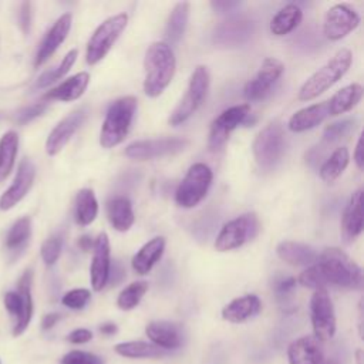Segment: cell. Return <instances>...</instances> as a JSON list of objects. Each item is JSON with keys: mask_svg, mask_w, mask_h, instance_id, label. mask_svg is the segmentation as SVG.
<instances>
[{"mask_svg": "<svg viewBox=\"0 0 364 364\" xmlns=\"http://www.w3.org/2000/svg\"><path fill=\"white\" fill-rule=\"evenodd\" d=\"M148 290V283L145 280H138V282H132L131 284H128L117 297V306L121 310H132L134 307H136L139 304V301L142 300V297L145 296Z\"/></svg>", "mask_w": 364, "mask_h": 364, "instance_id": "obj_39", "label": "cell"}, {"mask_svg": "<svg viewBox=\"0 0 364 364\" xmlns=\"http://www.w3.org/2000/svg\"><path fill=\"white\" fill-rule=\"evenodd\" d=\"M209 82H210V77H209L208 68L205 65H198L189 78V84L185 95L182 97V100L178 102V105L173 108V111L169 115L168 122L173 127L181 125L196 112V109L203 104L206 98Z\"/></svg>", "mask_w": 364, "mask_h": 364, "instance_id": "obj_6", "label": "cell"}, {"mask_svg": "<svg viewBox=\"0 0 364 364\" xmlns=\"http://www.w3.org/2000/svg\"><path fill=\"white\" fill-rule=\"evenodd\" d=\"M303 20V11L297 4H286L283 6L270 20V33L276 37H283L291 33Z\"/></svg>", "mask_w": 364, "mask_h": 364, "instance_id": "obj_30", "label": "cell"}, {"mask_svg": "<svg viewBox=\"0 0 364 364\" xmlns=\"http://www.w3.org/2000/svg\"><path fill=\"white\" fill-rule=\"evenodd\" d=\"M260 309L262 301L256 294H245L228 303L222 309V317L229 323H243L259 314Z\"/></svg>", "mask_w": 364, "mask_h": 364, "instance_id": "obj_25", "label": "cell"}, {"mask_svg": "<svg viewBox=\"0 0 364 364\" xmlns=\"http://www.w3.org/2000/svg\"><path fill=\"white\" fill-rule=\"evenodd\" d=\"M61 249H63V239L60 236H51L47 240H44L40 249L43 262L47 266H53L58 260L61 255Z\"/></svg>", "mask_w": 364, "mask_h": 364, "instance_id": "obj_42", "label": "cell"}, {"mask_svg": "<svg viewBox=\"0 0 364 364\" xmlns=\"http://www.w3.org/2000/svg\"><path fill=\"white\" fill-rule=\"evenodd\" d=\"M109 273H114V276H109V277H108V282H111L112 286H117V283L121 282V279H122L124 274H125V272H124V269L121 267L119 263H115L114 267H109Z\"/></svg>", "mask_w": 364, "mask_h": 364, "instance_id": "obj_52", "label": "cell"}, {"mask_svg": "<svg viewBox=\"0 0 364 364\" xmlns=\"http://www.w3.org/2000/svg\"><path fill=\"white\" fill-rule=\"evenodd\" d=\"M144 92L145 95L155 98L164 92V90L171 84L175 70L176 60L175 54L165 41L152 43L144 57Z\"/></svg>", "mask_w": 364, "mask_h": 364, "instance_id": "obj_1", "label": "cell"}, {"mask_svg": "<svg viewBox=\"0 0 364 364\" xmlns=\"http://www.w3.org/2000/svg\"><path fill=\"white\" fill-rule=\"evenodd\" d=\"M165 250V237L156 236L148 240L132 257L131 264L136 274H148L152 267L159 262Z\"/></svg>", "mask_w": 364, "mask_h": 364, "instance_id": "obj_28", "label": "cell"}, {"mask_svg": "<svg viewBox=\"0 0 364 364\" xmlns=\"http://www.w3.org/2000/svg\"><path fill=\"white\" fill-rule=\"evenodd\" d=\"M0 364H1V361H0Z\"/></svg>", "mask_w": 364, "mask_h": 364, "instance_id": "obj_56", "label": "cell"}, {"mask_svg": "<svg viewBox=\"0 0 364 364\" xmlns=\"http://www.w3.org/2000/svg\"><path fill=\"white\" fill-rule=\"evenodd\" d=\"M297 282L303 286V287H307V289H311V290H320V289H326L327 283L320 272V269L317 267V264H311L309 266L306 270H303L297 279Z\"/></svg>", "mask_w": 364, "mask_h": 364, "instance_id": "obj_41", "label": "cell"}, {"mask_svg": "<svg viewBox=\"0 0 364 364\" xmlns=\"http://www.w3.org/2000/svg\"><path fill=\"white\" fill-rule=\"evenodd\" d=\"M71 23H73L71 13H64L55 20V23L48 28L41 43L38 44V48L34 57V67L43 65L57 51V48L67 38L71 30Z\"/></svg>", "mask_w": 364, "mask_h": 364, "instance_id": "obj_20", "label": "cell"}, {"mask_svg": "<svg viewBox=\"0 0 364 364\" xmlns=\"http://www.w3.org/2000/svg\"><path fill=\"white\" fill-rule=\"evenodd\" d=\"M316 264L327 284L354 290H360L363 287L361 267L338 247L324 249L318 255Z\"/></svg>", "mask_w": 364, "mask_h": 364, "instance_id": "obj_2", "label": "cell"}, {"mask_svg": "<svg viewBox=\"0 0 364 364\" xmlns=\"http://www.w3.org/2000/svg\"><path fill=\"white\" fill-rule=\"evenodd\" d=\"M189 20V3L186 1H179L173 6V9L169 13V17L166 20L165 26V43L169 44H176L188 26Z\"/></svg>", "mask_w": 364, "mask_h": 364, "instance_id": "obj_33", "label": "cell"}, {"mask_svg": "<svg viewBox=\"0 0 364 364\" xmlns=\"http://www.w3.org/2000/svg\"><path fill=\"white\" fill-rule=\"evenodd\" d=\"M98 215V202L95 193L90 188H82L77 192L74 205V218L77 225L87 226L95 220Z\"/></svg>", "mask_w": 364, "mask_h": 364, "instance_id": "obj_34", "label": "cell"}, {"mask_svg": "<svg viewBox=\"0 0 364 364\" xmlns=\"http://www.w3.org/2000/svg\"><path fill=\"white\" fill-rule=\"evenodd\" d=\"M61 318V316L58 313H47L43 318H41V328L43 330H50L53 328L57 321Z\"/></svg>", "mask_w": 364, "mask_h": 364, "instance_id": "obj_51", "label": "cell"}, {"mask_svg": "<svg viewBox=\"0 0 364 364\" xmlns=\"http://www.w3.org/2000/svg\"><path fill=\"white\" fill-rule=\"evenodd\" d=\"M47 109V102L46 101H41V102H34V104H30L27 107H23L21 109L17 111L16 114V121L18 124H27L30 121H33L34 118L40 117L44 111Z\"/></svg>", "mask_w": 364, "mask_h": 364, "instance_id": "obj_45", "label": "cell"}, {"mask_svg": "<svg viewBox=\"0 0 364 364\" xmlns=\"http://www.w3.org/2000/svg\"><path fill=\"white\" fill-rule=\"evenodd\" d=\"M92 338V333L88 328H75L68 336L67 340L73 344H84Z\"/></svg>", "mask_w": 364, "mask_h": 364, "instance_id": "obj_48", "label": "cell"}, {"mask_svg": "<svg viewBox=\"0 0 364 364\" xmlns=\"http://www.w3.org/2000/svg\"><path fill=\"white\" fill-rule=\"evenodd\" d=\"M117 324L115 323H104L100 326V331L104 334V336H112L117 333Z\"/></svg>", "mask_w": 364, "mask_h": 364, "instance_id": "obj_54", "label": "cell"}, {"mask_svg": "<svg viewBox=\"0 0 364 364\" xmlns=\"http://www.w3.org/2000/svg\"><path fill=\"white\" fill-rule=\"evenodd\" d=\"M320 364H340V363L337 360H334V358H326Z\"/></svg>", "mask_w": 364, "mask_h": 364, "instance_id": "obj_55", "label": "cell"}, {"mask_svg": "<svg viewBox=\"0 0 364 364\" xmlns=\"http://www.w3.org/2000/svg\"><path fill=\"white\" fill-rule=\"evenodd\" d=\"M212 179L213 173L208 165L202 162L193 164L176 188V205L183 209L195 208L208 195V191L212 185Z\"/></svg>", "mask_w": 364, "mask_h": 364, "instance_id": "obj_9", "label": "cell"}, {"mask_svg": "<svg viewBox=\"0 0 364 364\" xmlns=\"http://www.w3.org/2000/svg\"><path fill=\"white\" fill-rule=\"evenodd\" d=\"M18 151V134L7 131L0 138V183L10 175Z\"/></svg>", "mask_w": 364, "mask_h": 364, "instance_id": "obj_35", "label": "cell"}, {"mask_svg": "<svg viewBox=\"0 0 364 364\" xmlns=\"http://www.w3.org/2000/svg\"><path fill=\"white\" fill-rule=\"evenodd\" d=\"M350 161L348 149L346 146H338L336 148L328 158L321 164L318 169V175L324 182H333L336 181L347 168Z\"/></svg>", "mask_w": 364, "mask_h": 364, "instance_id": "obj_36", "label": "cell"}, {"mask_svg": "<svg viewBox=\"0 0 364 364\" xmlns=\"http://www.w3.org/2000/svg\"><path fill=\"white\" fill-rule=\"evenodd\" d=\"M91 299V291L87 289H73L70 291H67L61 303L71 309V310H81L87 306V303Z\"/></svg>", "mask_w": 364, "mask_h": 364, "instance_id": "obj_43", "label": "cell"}, {"mask_svg": "<svg viewBox=\"0 0 364 364\" xmlns=\"http://www.w3.org/2000/svg\"><path fill=\"white\" fill-rule=\"evenodd\" d=\"M364 146H363V135L358 136V141H357V145H355V151H354V162H355V166L361 171L364 168Z\"/></svg>", "mask_w": 364, "mask_h": 364, "instance_id": "obj_50", "label": "cell"}, {"mask_svg": "<svg viewBox=\"0 0 364 364\" xmlns=\"http://www.w3.org/2000/svg\"><path fill=\"white\" fill-rule=\"evenodd\" d=\"M240 3L239 1H230V0H216V1H210V7L213 9L215 13L219 14H226L233 11L236 7H239Z\"/></svg>", "mask_w": 364, "mask_h": 364, "instance_id": "obj_49", "label": "cell"}, {"mask_svg": "<svg viewBox=\"0 0 364 364\" xmlns=\"http://www.w3.org/2000/svg\"><path fill=\"white\" fill-rule=\"evenodd\" d=\"M354 127H355L354 118H344L333 124H328L323 131V141L326 144L337 142L341 138H346L354 129Z\"/></svg>", "mask_w": 364, "mask_h": 364, "instance_id": "obj_40", "label": "cell"}, {"mask_svg": "<svg viewBox=\"0 0 364 364\" xmlns=\"http://www.w3.org/2000/svg\"><path fill=\"white\" fill-rule=\"evenodd\" d=\"M145 334L154 346L165 350L178 348L182 343L179 327L171 321H151L145 327Z\"/></svg>", "mask_w": 364, "mask_h": 364, "instance_id": "obj_27", "label": "cell"}, {"mask_svg": "<svg viewBox=\"0 0 364 364\" xmlns=\"http://www.w3.org/2000/svg\"><path fill=\"white\" fill-rule=\"evenodd\" d=\"M127 24H128L127 13H118L104 20L95 28V31L91 34L87 43V51H85L87 64L95 65L97 63H100L112 48V46L115 44L121 33L125 30Z\"/></svg>", "mask_w": 364, "mask_h": 364, "instance_id": "obj_8", "label": "cell"}, {"mask_svg": "<svg viewBox=\"0 0 364 364\" xmlns=\"http://www.w3.org/2000/svg\"><path fill=\"white\" fill-rule=\"evenodd\" d=\"M87 117H88V107L85 105L65 115L48 134L46 141V152L50 156H54L58 152H61V149L68 144V141L77 132V129L85 122Z\"/></svg>", "mask_w": 364, "mask_h": 364, "instance_id": "obj_16", "label": "cell"}, {"mask_svg": "<svg viewBox=\"0 0 364 364\" xmlns=\"http://www.w3.org/2000/svg\"><path fill=\"white\" fill-rule=\"evenodd\" d=\"M276 255L291 266H311L318 257V253L313 246L294 240L280 242L276 246Z\"/></svg>", "mask_w": 364, "mask_h": 364, "instance_id": "obj_24", "label": "cell"}, {"mask_svg": "<svg viewBox=\"0 0 364 364\" xmlns=\"http://www.w3.org/2000/svg\"><path fill=\"white\" fill-rule=\"evenodd\" d=\"M260 229L259 218L255 212L243 213L222 226L216 239L215 249L218 252H229L239 249L246 242L256 237Z\"/></svg>", "mask_w": 364, "mask_h": 364, "instance_id": "obj_10", "label": "cell"}, {"mask_svg": "<svg viewBox=\"0 0 364 364\" xmlns=\"http://www.w3.org/2000/svg\"><path fill=\"white\" fill-rule=\"evenodd\" d=\"M284 129L279 121L267 124L255 136L252 152L260 169L269 171L282 159L284 152Z\"/></svg>", "mask_w": 364, "mask_h": 364, "instance_id": "obj_7", "label": "cell"}, {"mask_svg": "<svg viewBox=\"0 0 364 364\" xmlns=\"http://www.w3.org/2000/svg\"><path fill=\"white\" fill-rule=\"evenodd\" d=\"M90 82V74L87 71H81L74 74L73 77H68L63 82H60L53 90L47 91L44 94V100H54V101H63L70 102L78 100L84 91L87 90Z\"/></svg>", "mask_w": 364, "mask_h": 364, "instance_id": "obj_26", "label": "cell"}, {"mask_svg": "<svg viewBox=\"0 0 364 364\" xmlns=\"http://www.w3.org/2000/svg\"><path fill=\"white\" fill-rule=\"evenodd\" d=\"M363 97V87L358 82L348 84L338 90L333 97L327 101L328 104V112L330 115H341L353 109L358 104V101Z\"/></svg>", "mask_w": 364, "mask_h": 364, "instance_id": "obj_31", "label": "cell"}, {"mask_svg": "<svg viewBox=\"0 0 364 364\" xmlns=\"http://www.w3.org/2000/svg\"><path fill=\"white\" fill-rule=\"evenodd\" d=\"M310 318L314 337L318 341L331 340L336 334V313L326 289L314 290L310 299Z\"/></svg>", "mask_w": 364, "mask_h": 364, "instance_id": "obj_13", "label": "cell"}, {"mask_svg": "<svg viewBox=\"0 0 364 364\" xmlns=\"http://www.w3.org/2000/svg\"><path fill=\"white\" fill-rule=\"evenodd\" d=\"M351 61L353 54L348 48L338 50L323 67H320L303 82L297 98L300 101H310L331 88L348 71Z\"/></svg>", "mask_w": 364, "mask_h": 364, "instance_id": "obj_4", "label": "cell"}, {"mask_svg": "<svg viewBox=\"0 0 364 364\" xmlns=\"http://www.w3.org/2000/svg\"><path fill=\"white\" fill-rule=\"evenodd\" d=\"M320 343L314 336H303L291 341L287 348L289 364H320L324 360Z\"/></svg>", "mask_w": 364, "mask_h": 364, "instance_id": "obj_22", "label": "cell"}, {"mask_svg": "<svg viewBox=\"0 0 364 364\" xmlns=\"http://www.w3.org/2000/svg\"><path fill=\"white\" fill-rule=\"evenodd\" d=\"M341 237L346 243H353L363 232V189L358 188L350 196L341 218Z\"/></svg>", "mask_w": 364, "mask_h": 364, "instance_id": "obj_21", "label": "cell"}, {"mask_svg": "<svg viewBox=\"0 0 364 364\" xmlns=\"http://www.w3.org/2000/svg\"><path fill=\"white\" fill-rule=\"evenodd\" d=\"M283 71H284V64L279 58L276 57L264 58L256 75L252 80H249L243 87L245 100L249 102L263 100L272 91V87L282 77Z\"/></svg>", "mask_w": 364, "mask_h": 364, "instance_id": "obj_14", "label": "cell"}, {"mask_svg": "<svg viewBox=\"0 0 364 364\" xmlns=\"http://www.w3.org/2000/svg\"><path fill=\"white\" fill-rule=\"evenodd\" d=\"M61 364H104L102 358L94 353L82 350H71L61 357Z\"/></svg>", "mask_w": 364, "mask_h": 364, "instance_id": "obj_44", "label": "cell"}, {"mask_svg": "<svg viewBox=\"0 0 364 364\" xmlns=\"http://www.w3.org/2000/svg\"><path fill=\"white\" fill-rule=\"evenodd\" d=\"M327 117H330L328 112V104L327 101L317 102L309 107H304L299 111H296L287 122V128L291 132H304L309 129L316 128L320 125Z\"/></svg>", "mask_w": 364, "mask_h": 364, "instance_id": "obj_23", "label": "cell"}, {"mask_svg": "<svg viewBox=\"0 0 364 364\" xmlns=\"http://www.w3.org/2000/svg\"><path fill=\"white\" fill-rule=\"evenodd\" d=\"M30 237H31V219L28 216H23L17 219L9 229L4 240V247L13 257H16L21 252H24V249L30 242Z\"/></svg>", "mask_w": 364, "mask_h": 364, "instance_id": "obj_32", "label": "cell"}, {"mask_svg": "<svg viewBox=\"0 0 364 364\" xmlns=\"http://www.w3.org/2000/svg\"><path fill=\"white\" fill-rule=\"evenodd\" d=\"M255 33V23L249 17L236 16L222 21L213 31V43L218 47L235 48L246 44Z\"/></svg>", "mask_w": 364, "mask_h": 364, "instance_id": "obj_15", "label": "cell"}, {"mask_svg": "<svg viewBox=\"0 0 364 364\" xmlns=\"http://www.w3.org/2000/svg\"><path fill=\"white\" fill-rule=\"evenodd\" d=\"M294 287H296V279L291 276L280 277V279L274 280V284H273L274 293L279 299H284L286 296H289Z\"/></svg>", "mask_w": 364, "mask_h": 364, "instance_id": "obj_46", "label": "cell"}, {"mask_svg": "<svg viewBox=\"0 0 364 364\" xmlns=\"http://www.w3.org/2000/svg\"><path fill=\"white\" fill-rule=\"evenodd\" d=\"M78 246H80V249H81V250H84V252H90V250L92 249V246H94V242H92L91 236H88V235H82V236L78 239Z\"/></svg>", "mask_w": 364, "mask_h": 364, "instance_id": "obj_53", "label": "cell"}, {"mask_svg": "<svg viewBox=\"0 0 364 364\" xmlns=\"http://www.w3.org/2000/svg\"><path fill=\"white\" fill-rule=\"evenodd\" d=\"M36 178V166L31 159L24 158L16 172V176L0 196V210H9L14 208L31 189Z\"/></svg>", "mask_w": 364, "mask_h": 364, "instance_id": "obj_18", "label": "cell"}, {"mask_svg": "<svg viewBox=\"0 0 364 364\" xmlns=\"http://www.w3.org/2000/svg\"><path fill=\"white\" fill-rule=\"evenodd\" d=\"M360 24V16L355 10L346 4H336L326 13L323 31L331 41H338L355 30Z\"/></svg>", "mask_w": 364, "mask_h": 364, "instance_id": "obj_17", "label": "cell"}, {"mask_svg": "<svg viewBox=\"0 0 364 364\" xmlns=\"http://www.w3.org/2000/svg\"><path fill=\"white\" fill-rule=\"evenodd\" d=\"M18 21H20V27H21L23 33L28 34L30 26H31V4L28 1L23 3L21 7H20Z\"/></svg>", "mask_w": 364, "mask_h": 364, "instance_id": "obj_47", "label": "cell"}, {"mask_svg": "<svg viewBox=\"0 0 364 364\" xmlns=\"http://www.w3.org/2000/svg\"><path fill=\"white\" fill-rule=\"evenodd\" d=\"M114 351L127 358H154L164 355L162 348L146 341H124L114 346Z\"/></svg>", "mask_w": 364, "mask_h": 364, "instance_id": "obj_37", "label": "cell"}, {"mask_svg": "<svg viewBox=\"0 0 364 364\" xmlns=\"http://www.w3.org/2000/svg\"><path fill=\"white\" fill-rule=\"evenodd\" d=\"M107 218L115 230L127 232L135 220L131 200L127 196L111 198L107 202Z\"/></svg>", "mask_w": 364, "mask_h": 364, "instance_id": "obj_29", "label": "cell"}, {"mask_svg": "<svg viewBox=\"0 0 364 364\" xmlns=\"http://www.w3.org/2000/svg\"><path fill=\"white\" fill-rule=\"evenodd\" d=\"M77 55H78V51L75 48L70 50L64 57L63 60L60 61L58 65L53 67L51 70H47L44 71L36 81V88H46L48 85H51L53 82H55L57 80L63 78L70 70L71 67L74 65L75 60H77Z\"/></svg>", "mask_w": 364, "mask_h": 364, "instance_id": "obj_38", "label": "cell"}, {"mask_svg": "<svg viewBox=\"0 0 364 364\" xmlns=\"http://www.w3.org/2000/svg\"><path fill=\"white\" fill-rule=\"evenodd\" d=\"M31 284H33V272L27 269L18 280L17 290H10L4 294L3 303L6 310L11 317H14L13 324V336H21L33 317L34 306H33V296H31Z\"/></svg>", "mask_w": 364, "mask_h": 364, "instance_id": "obj_5", "label": "cell"}, {"mask_svg": "<svg viewBox=\"0 0 364 364\" xmlns=\"http://www.w3.org/2000/svg\"><path fill=\"white\" fill-rule=\"evenodd\" d=\"M111 267V247L109 239L105 232L100 233L92 246V260L90 267L91 287L95 291H101L108 284Z\"/></svg>", "mask_w": 364, "mask_h": 364, "instance_id": "obj_19", "label": "cell"}, {"mask_svg": "<svg viewBox=\"0 0 364 364\" xmlns=\"http://www.w3.org/2000/svg\"><path fill=\"white\" fill-rule=\"evenodd\" d=\"M138 101L132 95L117 98L107 109L101 131L100 145L105 149L119 145L128 135Z\"/></svg>", "mask_w": 364, "mask_h": 364, "instance_id": "obj_3", "label": "cell"}, {"mask_svg": "<svg viewBox=\"0 0 364 364\" xmlns=\"http://www.w3.org/2000/svg\"><path fill=\"white\" fill-rule=\"evenodd\" d=\"M189 145L186 138L181 136H164L139 139L127 145L124 154L135 161H149L162 156H169L182 152Z\"/></svg>", "mask_w": 364, "mask_h": 364, "instance_id": "obj_11", "label": "cell"}, {"mask_svg": "<svg viewBox=\"0 0 364 364\" xmlns=\"http://www.w3.org/2000/svg\"><path fill=\"white\" fill-rule=\"evenodd\" d=\"M250 115V104H239L222 111L210 124L208 135V148L210 151L220 149L229 139L230 134L245 122Z\"/></svg>", "mask_w": 364, "mask_h": 364, "instance_id": "obj_12", "label": "cell"}]
</instances>
